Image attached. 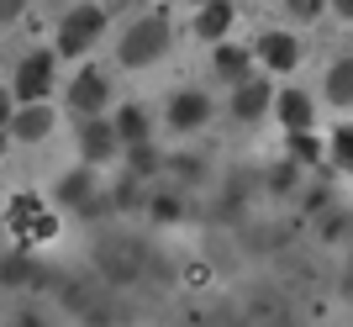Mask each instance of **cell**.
Masks as SVG:
<instances>
[{
	"label": "cell",
	"instance_id": "1",
	"mask_svg": "<svg viewBox=\"0 0 353 327\" xmlns=\"http://www.w3.org/2000/svg\"><path fill=\"white\" fill-rule=\"evenodd\" d=\"M163 53H169V16H143V21H132V27L121 32V48H117V59L127 63V69H148V63H159Z\"/></svg>",
	"mask_w": 353,
	"mask_h": 327
},
{
	"label": "cell",
	"instance_id": "2",
	"mask_svg": "<svg viewBox=\"0 0 353 327\" xmlns=\"http://www.w3.org/2000/svg\"><path fill=\"white\" fill-rule=\"evenodd\" d=\"M101 32H105V11H101V6H74V11L63 16V27H59V53L79 59V53L95 48Z\"/></svg>",
	"mask_w": 353,
	"mask_h": 327
},
{
	"label": "cell",
	"instance_id": "3",
	"mask_svg": "<svg viewBox=\"0 0 353 327\" xmlns=\"http://www.w3.org/2000/svg\"><path fill=\"white\" fill-rule=\"evenodd\" d=\"M105 101H111V90H105V75L101 69H79L69 85V106H74V117H101Z\"/></svg>",
	"mask_w": 353,
	"mask_h": 327
},
{
	"label": "cell",
	"instance_id": "4",
	"mask_svg": "<svg viewBox=\"0 0 353 327\" xmlns=\"http://www.w3.org/2000/svg\"><path fill=\"white\" fill-rule=\"evenodd\" d=\"M48 90H53V53H27L21 69H16V95L21 101H43Z\"/></svg>",
	"mask_w": 353,
	"mask_h": 327
},
{
	"label": "cell",
	"instance_id": "5",
	"mask_svg": "<svg viewBox=\"0 0 353 327\" xmlns=\"http://www.w3.org/2000/svg\"><path fill=\"white\" fill-rule=\"evenodd\" d=\"M79 153H85L90 164H105L117 153V127L105 117H79Z\"/></svg>",
	"mask_w": 353,
	"mask_h": 327
},
{
	"label": "cell",
	"instance_id": "6",
	"mask_svg": "<svg viewBox=\"0 0 353 327\" xmlns=\"http://www.w3.org/2000/svg\"><path fill=\"white\" fill-rule=\"evenodd\" d=\"M206 117H211V101L201 95V90H179L174 101H169V127H179V132L201 127Z\"/></svg>",
	"mask_w": 353,
	"mask_h": 327
},
{
	"label": "cell",
	"instance_id": "7",
	"mask_svg": "<svg viewBox=\"0 0 353 327\" xmlns=\"http://www.w3.org/2000/svg\"><path fill=\"white\" fill-rule=\"evenodd\" d=\"M11 132L21 137V143H43L48 132H53V111H48L43 101H32V106H21L11 117Z\"/></svg>",
	"mask_w": 353,
	"mask_h": 327
},
{
	"label": "cell",
	"instance_id": "8",
	"mask_svg": "<svg viewBox=\"0 0 353 327\" xmlns=\"http://www.w3.org/2000/svg\"><path fill=\"white\" fill-rule=\"evenodd\" d=\"M259 59H264L269 69H280V75H290L295 63H301V43H295L290 32H269L264 43H259Z\"/></svg>",
	"mask_w": 353,
	"mask_h": 327
},
{
	"label": "cell",
	"instance_id": "9",
	"mask_svg": "<svg viewBox=\"0 0 353 327\" xmlns=\"http://www.w3.org/2000/svg\"><path fill=\"white\" fill-rule=\"evenodd\" d=\"M264 111H269V85H264V79L237 85V95H232V117L237 121H253V117H264Z\"/></svg>",
	"mask_w": 353,
	"mask_h": 327
},
{
	"label": "cell",
	"instance_id": "10",
	"mask_svg": "<svg viewBox=\"0 0 353 327\" xmlns=\"http://www.w3.org/2000/svg\"><path fill=\"white\" fill-rule=\"evenodd\" d=\"M274 106H280V121L290 127V132H306L311 121H316V117H311V95H306V90H285Z\"/></svg>",
	"mask_w": 353,
	"mask_h": 327
},
{
	"label": "cell",
	"instance_id": "11",
	"mask_svg": "<svg viewBox=\"0 0 353 327\" xmlns=\"http://www.w3.org/2000/svg\"><path fill=\"white\" fill-rule=\"evenodd\" d=\"M327 101L332 106H353V59H338L332 69H327Z\"/></svg>",
	"mask_w": 353,
	"mask_h": 327
},
{
	"label": "cell",
	"instance_id": "12",
	"mask_svg": "<svg viewBox=\"0 0 353 327\" xmlns=\"http://www.w3.org/2000/svg\"><path fill=\"white\" fill-rule=\"evenodd\" d=\"M227 27H232V6H227V0L201 6V16H195V32H201V37H221Z\"/></svg>",
	"mask_w": 353,
	"mask_h": 327
},
{
	"label": "cell",
	"instance_id": "13",
	"mask_svg": "<svg viewBox=\"0 0 353 327\" xmlns=\"http://www.w3.org/2000/svg\"><path fill=\"white\" fill-rule=\"evenodd\" d=\"M63 201H69L74 211H101V201H95V179H90V175H69V179H63Z\"/></svg>",
	"mask_w": 353,
	"mask_h": 327
},
{
	"label": "cell",
	"instance_id": "14",
	"mask_svg": "<svg viewBox=\"0 0 353 327\" xmlns=\"http://www.w3.org/2000/svg\"><path fill=\"white\" fill-rule=\"evenodd\" d=\"M111 127H117V143H127V148H132V143H148V117L137 106H121V117L111 121Z\"/></svg>",
	"mask_w": 353,
	"mask_h": 327
},
{
	"label": "cell",
	"instance_id": "15",
	"mask_svg": "<svg viewBox=\"0 0 353 327\" xmlns=\"http://www.w3.org/2000/svg\"><path fill=\"white\" fill-rule=\"evenodd\" d=\"M216 69L227 79H243L248 75V48H216Z\"/></svg>",
	"mask_w": 353,
	"mask_h": 327
},
{
	"label": "cell",
	"instance_id": "16",
	"mask_svg": "<svg viewBox=\"0 0 353 327\" xmlns=\"http://www.w3.org/2000/svg\"><path fill=\"white\" fill-rule=\"evenodd\" d=\"M11 222L21 227V232H32V227H37V195H16V211H11Z\"/></svg>",
	"mask_w": 353,
	"mask_h": 327
},
{
	"label": "cell",
	"instance_id": "17",
	"mask_svg": "<svg viewBox=\"0 0 353 327\" xmlns=\"http://www.w3.org/2000/svg\"><path fill=\"white\" fill-rule=\"evenodd\" d=\"M322 6H327V0H285V11H290L295 21H311V16L322 11Z\"/></svg>",
	"mask_w": 353,
	"mask_h": 327
},
{
	"label": "cell",
	"instance_id": "18",
	"mask_svg": "<svg viewBox=\"0 0 353 327\" xmlns=\"http://www.w3.org/2000/svg\"><path fill=\"white\" fill-rule=\"evenodd\" d=\"M153 164H159V159H153V148H148V143H132V169H137V175H148Z\"/></svg>",
	"mask_w": 353,
	"mask_h": 327
},
{
	"label": "cell",
	"instance_id": "19",
	"mask_svg": "<svg viewBox=\"0 0 353 327\" xmlns=\"http://www.w3.org/2000/svg\"><path fill=\"white\" fill-rule=\"evenodd\" d=\"M332 153H338L343 164H353V127H343V132L332 137Z\"/></svg>",
	"mask_w": 353,
	"mask_h": 327
},
{
	"label": "cell",
	"instance_id": "20",
	"mask_svg": "<svg viewBox=\"0 0 353 327\" xmlns=\"http://www.w3.org/2000/svg\"><path fill=\"white\" fill-rule=\"evenodd\" d=\"M21 11H27V0H0V21H16Z\"/></svg>",
	"mask_w": 353,
	"mask_h": 327
},
{
	"label": "cell",
	"instance_id": "21",
	"mask_svg": "<svg viewBox=\"0 0 353 327\" xmlns=\"http://www.w3.org/2000/svg\"><path fill=\"white\" fill-rule=\"evenodd\" d=\"M295 153H301V159H316V143H311L306 132H295Z\"/></svg>",
	"mask_w": 353,
	"mask_h": 327
},
{
	"label": "cell",
	"instance_id": "22",
	"mask_svg": "<svg viewBox=\"0 0 353 327\" xmlns=\"http://www.w3.org/2000/svg\"><path fill=\"white\" fill-rule=\"evenodd\" d=\"M6 121H11V95L0 90V127H6Z\"/></svg>",
	"mask_w": 353,
	"mask_h": 327
},
{
	"label": "cell",
	"instance_id": "23",
	"mask_svg": "<svg viewBox=\"0 0 353 327\" xmlns=\"http://www.w3.org/2000/svg\"><path fill=\"white\" fill-rule=\"evenodd\" d=\"M332 6H338V11L348 16V21H353V0H332Z\"/></svg>",
	"mask_w": 353,
	"mask_h": 327
},
{
	"label": "cell",
	"instance_id": "24",
	"mask_svg": "<svg viewBox=\"0 0 353 327\" xmlns=\"http://www.w3.org/2000/svg\"><path fill=\"white\" fill-rule=\"evenodd\" d=\"M0 159H6V137H0Z\"/></svg>",
	"mask_w": 353,
	"mask_h": 327
},
{
	"label": "cell",
	"instance_id": "25",
	"mask_svg": "<svg viewBox=\"0 0 353 327\" xmlns=\"http://www.w3.org/2000/svg\"><path fill=\"white\" fill-rule=\"evenodd\" d=\"M195 6H211V0H195Z\"/></svg>",
	"mask_w": 353,
	"mask_h": 327
}]
</instances>
